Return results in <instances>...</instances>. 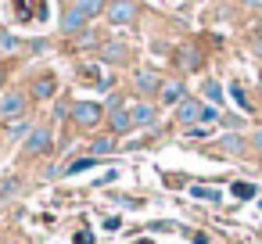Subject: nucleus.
Segmentation results:
<instances>
[{"label": "nucleus", "instance_id": "obj_32", "mask_svg": "<svg viewBox=\"0 0 262 244\" xmlns=\"http://www.w3.org/2000/svg\"><path fill=\"white\" fill-rule=\"evenodd\" d=\"M0 86H4V69H0Z\"/></svg>", "mask_w": 262, "mask_h": 244}, {"label": "nucleus", "instance_id": "obj_3", "mask_svg": "<svg viewBox=\"0 0 262 244\" xmlns=\"http://www.w3.org/2000/svg\"><path fill=\"white\" fill-rule=\"evenodd\" d=\"M201 104H205V101L183 97V101L176 104V122H183V126H198V122H201Z\"/></svg>", "mask_w": 262, "mask_h": 244}, {"label": "nucleus", "instance_id": "obj_12", "mask_svg": "<svg viewBox=\"0 0 262 244\" xmlns=\"http://www.w3.org/2000/svg\"><path fill=\"white\" fill-rule=\"evenodd\" d=\"M97 165V154H86V158H76L72 165H65V176H76V172H86Z\"/></svg>", "mask_w": 262, "mask_h": 244}, {"label": "nucleus", "instance_id": "obj_26", "mask_svg": "<svg viewBox=\"0 0 262 244\" xmlns=\"http://www.w3.org/2000/svg\"><path fill=\"white\" fill-rule=\"evenodd\" d=\"M183 65H187V69H198V54H194V51H187V61H183Z\"/></svg>", "mask_w": 262, "mask_h": 244}, {"label": "nucleus", "instance_id": "obj_23", "mask_svg": "<svg viewBox=\"0 0 262 244\" xmlns=\"http://www.w3.org/2000/svg\"><path fill=\"white\" fill-rule=\"evenodd\" d=\"M187 137L190 140H201V137H208V126H187Z\"/></svg>", "mask_w": 262, "mask_h": 244}, {"label": "nucleus", "instance_id": "obj_9", "mask_svg": "<svg viewBox=\"0 0 262 244\" xmlns=\"http://www.w3.org/2000/svg\"><path fill=\"white\" fill-rule=\"evenodd\" d=\"M86 22H90V18H86V15H83L79 8H69V11L61 15V33H79V29H83Z\"/></svg>", "mask_w": 262, "mask_h": 244}, {"label": "nucleus", "instance_id": "obj_20", "mask_svg": "<svg viewBox=\"0 0 262 244\" xmlns=\"http://www.w3.org/2000/svg\"><path fill=\"white\" fill-rule=\"evenodd\" d=\"M22 43H18V36H11V33H4L0 29V51H18Z\"/></svg>", "mask_w": 262, "mask_h": 244}, {"label": "nucleus", "instance_id": "obj_29", "mask_svg": "<svg viewBox=\"0 0 262 244\" xmlns=\"http://www.w3.org/2000/svg\"><path fill=\"white\" fill-rule=\"evenodd\" d=\"M251 144H255V151H258V154H262V129H258V133H255V137H251Z\"/></svg>", "mask_w": 262, "mask_h": 244}, {"label": "nucleus", "instance_id": "obj_25", "mask_svg": "<svg viewBox=\"0 0 262 244\" xmlns=\"http://www.w3.org/2000/svg\"><path fill=\"white\" fill-rule=\"evenodd\" d=\"M119 226H122L119 215H108V219H104V230H119Z\"/></svg>", "mask_w": 262, "mask_h": 244}, {"label": "nucleus", "instance_id": "obj_11", "mask_svg": "<svg viewBox=\"0 0 262 244\" xmlns=\"http://www.w3.org/2000/svg\"><path fill=\"white\" fill-rule=\"evenodd\" d=\"M54 90H58V83H54L51 76H43V79H36V83H33V97H36V101H51V97H54Z\"/></svg>", "mask_w": 262, "mask_h": 244}, {"label": "nucleus", "instance_id": "obj_27", "mask_svg": "<svg viewBox=\"0 0 262 244\" xmlns=\"http://www.w3.org/2000/svg\"><path fill=\"white\" fill-rule=\"evenodd\" d=\"M223 122H226V126H230V129H237V126H241V122H244V119H237V115H226V119H223Z\"/></svg>", "mask_w": 262, "mask_h": 244}, {"label": "nucleus", "instance_id": "obj_1", "mask_svg": "<svg viewBox=\"0 0 262 244\" xmlns=\"http://www.w3.org/2000/svg\"><path fill=\"white\" fill-rule=\"evenodd\" d=\"M108 126H112L115 137H122V133L133 129V115H129V108H126L119 97H112V104H108Z\"/></svg>", "mask_w": 262, "mask_h": 244}, {"label": "nucleus", "instance_id": "obj_4", "mask_svg": "<svg viewBox=\"0 0 262 244\" xmlns=\"http://www.w3.org/2000/svg\"><path fill=\"white\" fill-rule=\"evenodd\" d=\"M104 15H108V22H112V26H129V22L137 18V8H133V4H126V0H115V4H108V8H104Z\"/></svg>", "mask_w": 262, "mask_h": 244}, {"label": "nucleus", "instance_id": "obj_10", "mask_svg": "<svg viewBox=\"0 0 262 244\" xmlns=\"http://www.w3.org/2000/svg\"><path fill=\"white\" fill-rule=\"evenodd\" d=\"M158 97H162V104H172V108H176V104L187 97V90H183V83H162Z\"/></svg>", "mask_w": 262, "mask_h": 244}, {"label": "nucleus", "instance_id": "obj_16", "mask_svg": "<svg viewBox=\"0 0 262 244\" xmlns=\"http://www.w3.org/2000/svg\"><path fill=\"white\" fill-rule=\"evenodd\" d=\"M205 97H208V104H223V86L219 83H212V79H205Z\"/></svg>", "mask_w": 262, "mask_h": 244}, {"label": "nucleus", "instance_id": "obj_6", "mask_svg": "<svg viewBox=\"0 0 262 244\" xmlns=\"http://www.w3.org/2000/svg\"><path fill=\"white\" fill-rule=\"evenodd\" d=\"M129 115H133V126H140V129H147V126H155V122H158V112H155V104H147V101L133 104V108H129Z\"/></svg>", "mask_w": 262, "mask_h": 244}, {"label": "nucleus", "instance_id": "obj_2", "mask_svg": "<svg viewBox=\"0 0 262 244\" xmlns=\"http://www.w3.org/2000/svg\"><path fill=\"white\" fill-rule=\"evenodd\" d=\"M101 115H104V112H101V104H94V101H79V104L72 108V119H76L83 129L97 126V122H101Z\"/></svg>", "mask_w": 262, "mask_h": 244}, {"label": "nucleus", "instance_id": "obj_15", "mask_svg": "<svg viewBox=\"0 0 262 244\" xmlns=\"http://www.w3.org/2000/svg\"><path fill=\"white\" fill-rule=\"evenodd\" d=\"M112 147H115V140H112V137H97V140L90 144V154L104 158V154H112Z\"/></svg>", "mask_w": 262, "mask_h": 244}, {"label": "nucleus", "instance_id": "obj_5", "mask_svg": "<svg viewBox=\"0 0 262 244\" xmlns=\"http://www.w3.org/2000/svg\"><path fill=\"white\" fill-rule=\"evenodd\" d=\"M43 151H51V129L36 126V129L26 137V154H43Z\"/></svg>", "mask_w": 262, "mask_h": 244}, {"label": "nucleus", "instance_id": "obj_18", "mask_svg": "<svg viewBox=\"0 0 262 244\" xmlns=\"http://www.w3.org/2000/svg\"><path fill=\"white\" fill-rule=\"evenodd\" d=\"M223 147L226 151H233V154H241L248 144H244V137H237V133H230V137H223Z\"/></svg>", "mask_w": 262, "mask_h": 244}, {"label": "nucleus", "instance_id": "obj_14", "mask_svg": "<svg viewBox=\"0 0 262 244\" xmlns=\"http://www.w3.org/2000/svg\"><path fill=\"white\" fill-rule=\"evenodd\" d=\"M72 8H79L86 18H94V15H101V11H104V0H76Z\"/></svg>", "mask_w": 262, "mask_h": 244}, {"label": "nucleus", "instance_id": "obj_30", "mask_svg": "<svg viewBox=\"0 0 262 244\" xmlns=\"http://www.w3.org/2000/svg\"><path fill=\"white\" fill-rule=\"evenodd\" d=\"M255 54H258V58H262V40H255Z\"/></svg>", "mask_w": 262, "mask_h": 244}, {"label": "nucleus", "instance_id": "obj_28", "mask_svg": "<svg viewBox=\"0 0 262 244\" xmlns=\"http://www.w3.org/2000/svg\"><path fill=\"white\" fill-rule=\"evenodd\" d=\"M190 240L194 244H208V233H190Z\"/></svg>", "mask_w": 262, "mask_h": 244}, {"label": "nucleus", "instance_id": "obj_7", "mask_svg": "<svg viewBox=\"0 0 262 244\" xmlns=\"http://www.w3.org/2000/svg\"><path fill=\"white\" fill-rule=\"evenodd\" d=\"M26 112V94H4V101H0V115L4 119H18Z\"/></svg>", "mask_w": 262, "mask_h": 244}, {"label": "nucleus", "instance_id": "obj_31", "mask_svg": "<svg viewBox=\"0 0 262 244\" xmlns=\"http://www.w3.org/2000/svg\"><path fill=\"white\" fill-rule=\"evenodd\" d=\"M248 4H251V8H262V0H248Z\"/></svg>", "mask_w": 262, "mask_h": 244}, {"label": "nucleus", "instance_id": "obj_8", "mask_svg": "<svg viewBox=\"0 0 262 244\" xmlns=\"http://www.w3.org/2000/svg\"><path fill=\"white\" fill-rule=\"evenodd\" d=\"M133 86H137L140 94H158V90H162V79H158L155 72H147V69H140V72L133 76Z\"/></svg>", "mask_w": 262, "mask_h": 244}, {"label": "nucleus", "instance_id": "obj_22", "mask_svg": "<svg viewBox=\"0 0 262 244\" xmlns=\"http://www.w3.org/2000/svg\"><path fill=\"white\" fill-rule=\"evenodd\" d=\"M230 97H233V101H237V104H241L244 112H251V101L244 97V90H241V86H230Z\"/></svg>", "mask_w": 262, "mask_h": 244}, {"label": "nucleus", "instance_id": "obj_19", "mask_svg": "<svg viewBox=\"0 0 262 244\" xmlns=\"http://www.w3.org/2000/svg\"><path fill=\"white\" fill-rule=\"evenodd\" d=\"M230 194H233V197H241V201H251V197H255V187H251V183H233V187H230Z\"/></svg>", "mask_w": 262, "mask_h": 244}, {"label": "nucleus", "instance_id": "obj_17", "mask_svg": "<svg viewBox=\"0 0 262 244\" xmlns=\"http://www.w3.org/2000/svg\"><path fill=\"white\" fill-rule=\"evenodd\" d=\"M122 58H126L122 43H104V61H122Z\"/></svg>", "mask_w": 262, "mask_h": 244}, {"label": "nucleus", "instance_id": "obj_13", "mask_svg": "<svg viewBox=\"0 0 262 244\" xmlns=\"http://www.w3.org/2000/svg\"><path fill=\"white\" fill-rule=\"evenodd\" d=\"M190 194H194L198 201H208V205H219V197H223L215 187H201V183H198V187H190Z\"/></svg>", "mask_w": 262, "mask_h": 244}, {"label": "nucleus", "instance_id": "obj_24", "mask_svg": "<svg viewBox=\"0 0 262 244\" xmlns=\"http://www.w3.org/2000/svg\"><path fill=\"white\" fill-rule=\"evenodd\" d=\"M18 190V180H4V183H0V197H4V194H15Z\"/></svg>", "mask_w": 262, "mask_h": 244}, {"label": "nucleus", "instance_id": "obj_21", "mask_svg": "<svg viewBox=\"0 0 262 244\" xmlns=\"http://www.w3.org/2000/svg\"><path fill=\"white\" fill-rule=\"evenodd\" d=\"M201 122L208 126V122H219V108L215 104H201Z\"/></svg>", "mask_w": 262, "mask_h": 244}]
</instances>
